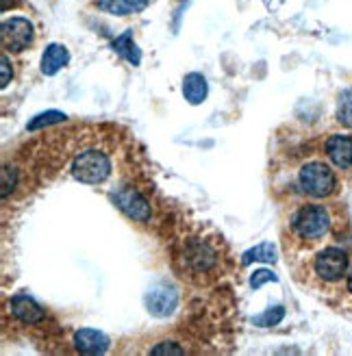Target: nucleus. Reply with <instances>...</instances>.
Returning a JSON list of instances; mask_svg holds the SVG:
<instances>
[{
  "label": "nucleus",
  "instance_id": "nucleus-4",
  "mask_svg": "<svg viewBox=\"0 0 352 356\" xmlns=\"http://www.w3.org/2000/svg\"><path fill=\"white\" fill-rule=\"evenodd\" d=\"M0 40H3L5 50L22 52L33 42V24L26 17H9L0 26Z\"/></svg>",
  "mask_w": 352,
  "mask_h": 356
},
{
  "label": "nucleus",
  "instance_id": "nucleus-1",
  "mask_svg": "<svg viewBox=\"0 0 352 356\" xmlns=\"http://www.w3.org/2000/svg\"><path fill=\"white\" fill-rule=\"evenodd\" d=\"M294 230L298 237L307 241L322 239L330 230V213L326 207L320 204H307L296 213L294 218Z\"/></svg>",
  "mask_w": 352,
  "mask_h": 356
},
{
  "label": "nucleus",
  "instance_id": "nucleus-12",
  "mask_svg": "<svg viewBox=\"0 0 352 356\" xmlns=\"http://www.w3.org/2000/svg\"><path fill=\"white\" fill-rule=\"evenodd\" d=\"M70 61V52L63 44H48L42 55V72L46 76H55Z\"/></svg>",
  "mask_w": 352,
  "mask_h": 356
},
{
  "label": "nucleus",
  "instance_id": "nucleus-3",
  "mask_svg": "<svg viewBox=\"0 0 352 356\" xmlns=\"http://www.w3.org/2000/svg\"><path fill=\"white\" fill-rule=\"evenodd\" d=\"M72 174L81 183L98 185L111 174V161H109V156L100 150H85L74 159Z\"/></svg>",
  "mask_w": 352,
  "mask_h": 356
},
{
  "label": "nucleus",
  "instance_id": "nucleus-7",
  "mask_svg": "<svg viewBox=\"0 0 352 356\" xmlns=\"http://www.w3.org/2000/svg\"><path fill=\"white\" fill-rule=\"evenodd\" d=\"M183 263L187 270L196 272V274H205L218 263V254L211 245H207L202 241H191L183 252Z\"/></svg>",
  "mask_w": 352,
  "mask_h": 356
},
{
  "label": "nucleus",
  "instance_id": "nucleus-8",
  "mask_svg": "<svg viewBox=\"0 0 352 356\" xmlns=\"http://www.w3.org/2000/svg\"><path fill=\"white\" fill-rule=\"evenodd\" d=\"M146 309L150 311V315L154 317H168L176 311V305H179V293H176L168 284H157L146 293Z\"/></svg>",
  "mask_w": 352,
  "mask_h": 356
},
{
  "label": "nucleus",
  "instance_id": "nucleus-6",
  "mask_svg": "<svg viewBox=\"0 0 352 356\" xmlns=\"http://www.w3.org/2000/svg\"><path fill=\"white\" fill-rule=\"evenodd\" d=\"M315 274H318L322 280L335 282L339 278L346 276L348 272V254L339 248H326L318 257H315Z\"/></svg>",
  "mask_w": 352,
  "mask_h": 356
},
{
  "label": "nucleus",
  "instance_id": "nucleus-10",
  "mask_svg": "<svg viewBox=\"0 0 352 356\" xmlns=\"http://www.w3.org/2000/svg\"><path fill=\"white\" fill-rule=\"evenodd\" d=\"M74 346L81 354H104L109 350V337L96 328H81L74 332Z\"/></svg>",
  "mask_w": 352,
  "mask_h": 356
},
{
  "label": "nucleus",
  "instance_id": "nucleus-23",
  "mask_svg": "<svg viewBox=\"0 0 352 356\" xmlns=\"http://www.w3.org/2000/svg\"><path fill=\"white\" fill-rule=\"evenodd\" d=\"M13 185H15V172H13L11 178H9V168H5V170H3V198H7L9 191L13 189Z\"/></svg>",
  "mask_w": 352,
  "mask_h": 356
},
{
  "label": "nucleus",
  "instance_id": "nucleus-9",
  "mask_svg": "<svg viewBox=\"0 0 352 356\" xmlns=\"http://www.w3.org/2000/svg\"><path fill=\"white\" fill-rule=\"evenodd\" d=\"M9 307H11V313L17 319H20V322H24V324H40L42 319L46 317L44 309L31 296H26V293L13 296L11 302H9Z\"/></svg>",
  "mask_w": 352,
  "mask_h": 356
},
{
  "label": "nucleus",
  "instance_id": "nucleus-21",
  "mask_svg": "<svg viewBox=\"0 0 352 356\" xmlns=\"http://www.w3.org/2000/svg\"><path fill=\"white\" fill-rule=\"evenodd\" d=\"M11 79H13V65L9 61V57L3 55V59H0V87L7 89Z\"/></svg>",
  "mask_w": 352,
  "mask_h": 356
},
{
  "label": "nucleus",
  "instance_id": "nucleus-15",
  "mask_svg": "<svg viewBox=\"0 0 352 356\" xmlns=\"http://www.w3.org/2000/svg\"><path fill=\"white\" fill-rule=\"evenodd\" d=\"M113 48L120 57H125L129 63L133 65H139L142 63V50L137 48V44L133 42V31H125L120 35V38L113 40Z\"/></svg>",
  "mask_w": 352,
  "mask_h": 356
},
{
  "label": "nucleus",
  "instance_id": "nucleus-14",
  "mask_svg": "<svg viewBox=\"0 0 352 356\" xmlns=\"http://www.w3.org/2000/svg\"><path fill=\"white\" fill-rule=\"evenodd\" d=\"M98 9L111 15H133L148 7V0H98Z\"/></svg>",
  "mask_w": 352,
  "mask_h": 356
},
{
  "label": "nucleus",
  "instance_id": "nucleus-20",
  "mask_svg": "<svg viewBox=\"0 0 352 356\" xmlns=\"http://www.w3.org/2000/svg\"><path fill=\"white\" fill-rule=\"evenodd\" d=\"M278 280V276L274 274V272H270V270H257L253 276H250V287L253 289H259L261 284H266V282H276Z\"/></svg>",
  "mask_w": 352,
  "mask_h": 356
},
{
  "label": "nucleus",
  "instance_id": "nucleus-18",
  "mask_svg": "<svg viewBox=\"0 0 352 356\" xmlns=\"http://www.w3.org/2000/svg\"><path fill=\"white\" fill-rule=\"evenodd\" d=\"M65 115L61 111H46V113H40V115H35L29 124H26V129L29 131H40L44 127H50V124H59L63 122Z\"/></svg>",
  "mask_w": 352,
  "mask_h": 356
},
{
  "label": "nucleus",
  "instance_id": "nucleus-22",
  "mask_svg": "<svg viewBox=\"0 0 352 356\" xmlns=\"http://www.w3.org/2000/svg\"><path fill=\"white\" fill-rule=\"evenodd\" d=\"M150 354H152V356H163V354L179 356V354H183V348H179V346L172 343V341H163V343H159V346H154V348L150 350Z\"/></svg>",
  "mask_w": 352,
  "mask_h": 356
},
{
  "label": "nucleus",
  "instance_id": "nucleus-2",
  "mask_svg": "<svg viewBox=\"0 0 352 356\" xmlns=\"http://www.w3.org/2000/svg\"><path fill=\"white\" fill-rule=\"evenodd\" d=\"M298 183H301V189L307 195H313V198H326V195L335 191L337 178L326 163L313 161V163L303 165L301 176H298Z\"/></svg>",
  "mask_w": 352,
  "mask_h": 356
},
{
  "label": "nucleus",
  "instance_id": "nucleus-11",
  "mask_svg": "<svg viewBox=\"0 0 352 356\" xmlns=\"http://www.w3.org/2000/svg\"><path fill=\"white\" fill-rule=\"evenodd\" d=\"M326 154L337 168L348 170L352 165V139L348 135H333L326 141Z\"/></svg>",
  "mask_w": 352,
  "mask_h": 356
},
{
  "label": "nucleus",
  "instance_id": "nucleus-5",
  "mask_svg": "<svg viewBox=\"0 0 352 356\" xmlns=\"http://www.w3.org/2000/svg\"><path fill=\"white\" fill-rule=\"evenodd\" d=\"M111 198H113L115 207L122 213H125V216H129L131 220H135V222H148L150 216H152V213H150V202L137 189H133V187H122V189H118L111 195Z\"/></svg>",
  "mask_w": 352,
  "mask_h": 356
},
{
  "label": "nucleus",
  "instance_id": "nucleus-17",
  "mask_svg": "<svg viewBox=\"0 0 352 356\" xmlns=\"http://www.w3.org/2000/svg\"><path fill=\"white\" fill-rule=\"evenodd\" d=\"M337 122L342 127L352 129V89H346V92L339 96V104H337Z\"/></svg>",
  "mask_w": 352,
  "mask_h": 356
},
{
  "label": "nucleus",
  "instance_id": "nucleus-24",
  "mask_svg": "<svg viewBox=\"0 0 352 356\" xmlns=\"http://www.w3.org/2000/svg\"><path fill=\"white\" fill-rule=\"evenodd\" d=\"M348 291L352 293V270H350V274H348Z\"/></svg>",
  "mask_w": 352,
  "mask_h": 356
},
{
  "label": "nucleus",
  "instance_id": "nucleus-19",
  "mask_svg": "<svg viewBox=\"0 0 352 356\" xmlns=\"http://www.w3.org/2000/svg\"><path fill=\"white\" fill-rule=\"evenodd\" d=\"M283 317H285V309L283 307H274V309H268L263 315L255 317L253 322H255V326H261V328H272V326L283 322Z\"/></svg>",
  "mask_w": 352,
  "mask_h": 356
},
{
  "label": "nucleus",
  "instance_id": "nucleus-13",
  "mask_svg": "<svg viewBox=\"0 0 352 356\" xmlns=\"http://www.w3.org/2000/svg\"><path fill=\"white\" fill-rule=\"evenodd\" d=\"M209 94V85H207V79L198 72H191L183 79V96L189 104H200Z\"/></svg>",
  "mask_w": 352,
  "mask_h": 356
},
{
  "label": "nucleus",
  "instance_id": "nucleus-16",
  "mask_svg": "<svg viewBox=\"0 0 352 356\" xmlns=\"http://www.w3.org/2000/svg\"><path fill=\"white\" fill-rule=\"evenodd\" d=\"M257 261L274 263L276 261V248L272 243H259V245L250 248L248 252H243V257H241L243 265H250V263H257Z\"/></svg>",
  "mask_w": 352,
  "mask_h": 356
}]
</instances>
